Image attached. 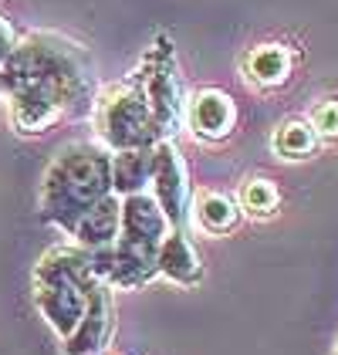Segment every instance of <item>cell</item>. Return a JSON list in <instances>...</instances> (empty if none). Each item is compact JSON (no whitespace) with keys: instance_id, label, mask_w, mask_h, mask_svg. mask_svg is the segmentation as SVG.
Wrapping results in <instances>:
<instances>
[{"instance_id":"cell-1","label":"cell","mask_w":338,"mask_h":355,"mask_svg":"<svg viewBox=\"0 0 338 355\" xmlns=\"http://www.w3.org/2000/svg\"><path fill=\"white\" fill-rule=\"evenodd\" d=\"M17 88H41L55 95L68 119L88 115L98 95L88 51L57 31H34L17 37L14 51L0 61V95Z\"/></svg>"},{"instance_id":"cell-2","label":"cell","mask_w":338,"mask_h":355,"mask_svg":"<svg viewBox=\"0 0 338 355\" xmlns=\"http://www.w3.org/2000/svg\"><path fill=\"white\" fill-rule=\"evenodd\" d=\"M112 193V153L98 142H68L55 153L41 180V217L71 234L75 223Z\"/></svg>"},{"instance_id":"cell-3","label":"cell","mask_w":338,"mask_h":355,"mask_svg":"<svg viewBox=\"0 0 338 355\" xmlns=\"http://www.w3.org/2000/svg\"><path fill=\"white\" fill-rule=\"evenodd\" d=\"M102 284L91 254L82 247H51L34 264V304L41 318L55 328L61 338H71L78 328L91 288Z\"/></svg>"},{"instance_id":"cell-4","label":"cell","mask_w":338,"mask_h":355,"mask_svg":"<svg viewBox=\"0 0 338 355\" xmlns=\"http://www.w3.org/2000/svg\"><path fill=\"white\" fill-rule=\"evenodd\" d=\"M91 122H95V136L98 146H105L109 153H125V149H152L156 142H166L156 115L145 102L139 78H125L109 88H102L95 95L91 105Z\"/></svg>"},{"instance_id":"cell-5","label":"cell","mask_w":338,"mask_h":355,"mask_svg":"<svg viewBox=\"0 0 338 355\" xmlns=\"http://www.w3.org/2000/svg\"><path fill=\"white\" fill-rule=\"evenodd\" d=\"M136 78H139L142 92H145V102L156 115V125H159L163 139H172L186 122V95H183L176 51H172L169 37L152 41V48L145 51L139 71H136Z\"/></svg>"},{"instance_id":"cell-6","label":"cell","mask_w":338,"mask_h":355,"mask_svg":"<svg viewBox=\"0 0 338 355\" xmlns=\"http://www.w3.org/2000/svg\"><path fill=\"white\" fill-rule=\"evenodd\" d=\"M149 187H152V200L166 214L169 227L183 230L186 214H190L193 187H190V173H186V163H183V153L176 149L172 139L156 142V149H152V180H149Z\"/></svg>"},{"instance_id":"cell-7","label":"cell","mask_w":338,"mask_h":355,"mask_svg":"<svg viewBox=\"0 0 338 355\" xmlns=\"http://www.w3.org/2000/svg\"><path fill=\"white\" fill-rule=\"evenodd\" d=\"M115 331V301L112 288L102 281L91 288L88 308H84L78 328L71 331V338H64V355H105Z\"/></svg>"},{"instance_id":"cell-8","label":"cell","mask_w":338,"mask_h":355,"mask_svg":"<svg viewBox=\"0 0 338 355\" xmlns=\"http://www.w3.org/2000/svg\"><path fill=\"white\" fill-rule=\"evenodd\" d=\"M3 98H7V112H10V125L21 136H41V132L55 129L61 119H68L64 105L41 88H17Z\"/></svg>"},{"instance_id":"cell-9","label":"cell","mask_w":338,"mask_h":355,"mask_svg":"<svg viewBox=\"0 0 338 355\" xmlns=\"http://www.w3.org/2000/svg\"><path fill=\"white\" fill-rule=\"evenodd\" d=\"M186 119L199 139L220 142L237 129V105L220 88H203L186 102Z\"/></svg>"},{"instance_id":"cell-10","label":"cell","mask_w":338,"mask_h":355,"mask_svg":"<svg viewBox=\"0 0 338 355\" xmlns=\"http://www.w3.org/2000/svg\"><path fill=\"white\" fill-rule=\"evenodd\" d=\"M118 217H122V196L109 193L75 223V230L68 237H75V247H82V250H105L118 237Z\"/></svg>"},{"instance_id":"cell-11","label":"cell","mask_w":338,"mask_h":355,"mask_svg":"<svg viewBox=\"0 0 338 355\" xmlns=\"http://www.w3.org/2000/svg\"><path fill=\"white\" fill-rule=\"evenodd\" d=\"M156 271L163 274V277H169V281H176V284H183V288L197 284L199 277H203L199 250L186 237V230L172 227L166 234V241L159 247V257H156Z\"/></svg>"},{"instance_id":"cell-12","label":"cell","mask_w":338,"mask_h":355,"mask_svg":"<svg viewBox=\"0 0 338 355\" xmlns=\"http://www.w3.org/2000/svg\"><path fill=\"white\" fill-rule=\"evenodd\" d=\"M244 71L260 88H281L294 71V55L287 44H257L244 61Z\"/></svg>"},{"instance_id":"cell-13","label":"cell","mask_w":338,"mask_h":355,"mask_svg":"<svg viewBox=\"0 0 338 355\" xmlns=\"http://www.w3.org/2000/svg\"><path fill=\"white\" fill-rule=\"evenodd\" d=\"M152 149L112 153V193L115 196H136V193L149 190V180H152Z\"/></svg>"},{"instance_id":"cell-14","label":"cell","mask_w":338,"mask_h":355,"mask_svg":"<svg viewBox=\"0 0 338 355\" xmlns=\"http://www.w3.org/2000/svg\"><path fill=\"white\" fill-rule=\"evenodd\" d=\"M197 220L210 234H230L240 223V207L226 193H199L197 200Z\"/></svg>"},{"instance_id":"cell-15","label":"cell","mask_w":338,"mask_h":355,"mask_svg":"<svg viewBox=\"0 0 338 355\" xmlns=\"http://www.w3.org/2000/svg\"><path fill=\"white\" fill-rule=\"evenodd\" d=\"M314 149H318V136L308 125V119H287L274 132V153H281L284 159H308Z\"/></svg>"},{"instance_id":"cell-16","label":"cell","mask_w":338,"mask_h":355,"mask_svg":"<svg viewBox=\"0 0 338 355\" xmlns=\"http://www.w3.org/2000/svg\"><path fill=\"white\" fill-rule=\"evenodd\" d=\"M244 214H251V217H271V214H278V207H281V193L278 187L271 183V180H247L244 187H240V203H237Z\"/></svg>"},{"instance_id":"cell-17","label":"cell","mask_w":338,"mask_h":355,"mask_svg":"<svg viewBox=\"0 0 338 355\" xmlns=\"http://www.w3.org/2000/svg\"><path fill=\"white\" fill-rule=\"evenodd\" d=\"M308 125L314 129L318 142L321 139H338V98H321L308 115Z\"/></svg>"},{"instance_id":"cell-18","label":"cell","mask_w":338,"mask_h":355,"mask_svg":"<svg viewBox=\"0 0 338 355\" xmlns=\"http://www.w3.org/2000/svg\"><path fill=\"white\" fill-rule=\"evenodd\" d=\"M14 44H17V34H14V28H10V21L0 14V61L14 51Z\"/></svg>"},{"instance_id":"cell-19","label":"cell","mask_w":338,"mask_h":355,"mask_svg":"<svg viewBox=\"0 0 338 355\" xmlns=\"http://www.w3.org/2000/svg\"><path fill=\"white\" fill-rule=\"evenodd\" d=\"M335 355H338V345H335Z\"/></svg>"}]
</instances>
